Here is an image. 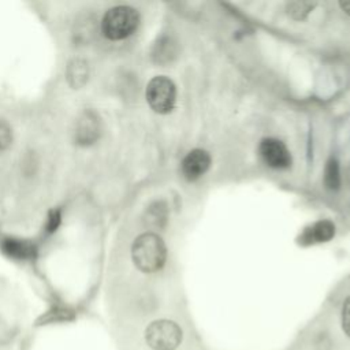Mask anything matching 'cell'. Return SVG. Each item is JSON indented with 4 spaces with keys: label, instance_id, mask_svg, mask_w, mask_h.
Here are the masks:
<instances>
[{
    "label": "cell",
    "instance_id": "6da1fadb",
    "mask_svg": "<svg viewBox=\"0 0 350 350\" xmlns=\"http://www.w3.org/2000/svg\"><path fill=\"white\" fill-rule=\"evenodd\" d=\"M131 257L134 265L139 271L152 273L163 268L167 258V247L160 235L154 232H144L134 239Z\"/></svg>",
    "mask_w": 350,
    "mask_h": 350
},
{
    "label": "cell",
    "instance_id": "e0dca14e",
    "mask_svg": "<svg viewBox=\"0 0 350 350\" xmlns=\"http://www.w3.org/2000/svg\"><path fill=\"white\" fill-rule=\"evenodd\" d=\"M339 5H340V8H342L347 15H350V0L340 1V3H339Z\"/></svg>",
    "mask_w": 350,
    "mask_h": 350
},
{
    "label": "cell",
    "instance_id": "7c38bea8",
    "mask_svg": "<svg viewBox=\"0 0 350 350\" xmlns=\"http://www.w3.org/2000/svg\"><path fill=\"white\" fill-rule=\"evenodd\" d=\"M148 223L150 226H156V227H161L165 223V217H167V206L163 201H157L154 202L152 206H149L148 212Z\"/></svg>",
    "mask_w": 350,
    "mask_h": 350
},
{
    "label": "cell",
    "instance_id": "8992f818",
    "mask_svg": "<svg viewBox=\"0 0 350 350\" xmlns=\"http://www.w3.org/2000/svg\"><path fill=\"white\" fill-rule=\"evenodd\" d=\"M101 133V120L97 112L86 109L81 113L75 126V141L79 145L88 146L94 144Z\"/></svg>",
    "mask_w": 350,
    "mask_h": 350
},
{
    "label": "cell",
    "instance_id": "30bf717a",
    "mask_svg": "<svg viewBox=\"0 0 350 350\" xmlns=\"http://www.w3.org/2000/svg\"><path fill=\"white\" fill-rule=\"evenodd\" d=\"M1 249L7 256L18 260L31 258L36 253V249L30 242L22 241V239H14V238L4 239L1 243Z\"/></svg>",
    "mask_w": 350,
    "mask_h": 350
},
{
    "label": "cell",
    "instance_id": "9c48e42d",
    "mask_svg": "<svg viewBox=\"0 0 350 350\" xmlns=\"http://www.w3.org/2000/svg\"><path fill=\"white\" fill-rule=\"evenodd\" d=\"M66 78L71 88L79 89L89 79V64L83 59H72L66 70Z\"/></svg>",
    "mask_w": 350,
    "mask_h": 350
},
{
    "label": "cell",
    "instance_id": "5b68a950",
    "mask_svg": "<svg viewBox=\"0 0 350 350\" xmlns=\"http://www.w3.org/2000/svg\"><path fill=\"white\" fill-rule=\"evenodd\" d=\"M258 152L264 163L272 168L283 170L291 165V154L287 146L276 138H264L260 142Z\"/></svg>",
    "mask_w": 350,
    "mask_h": 350
},
{
    "label": "cell",
    "instance_id": "8fae6325",
    "mask_svg": "<svg viewBox=\"0 0 350 350\" xmlns=\"http://www.w3.org/2000/svg\"><path fill=\"white\" fill-rule=\"evenodd\" d=\"M324 185L328 190H338L340 186L339 164L335 157L328 159L324 168Z\"/></svg>",
    "mask_w": 350,
    "mask_h": 350
},
{
    "label": "cell",
    "instance_id": "7a4b0ae2",
    "mask_svg": "<svg viewBox=\"0 0 350 350\" xmlns=\"http://www.w3.org/2000/svg\"><path fill=\"white\" fill-rule=\"evenodd\" d=\"M138 25L139 14L135 8L129 5H116L105 12L101 21V31L107 38L118 41L131 36Z\"/></svg>",
    "mask_w": 350,
    "mask_h": 350
},
{
    "label": "cell",
    "instance_id": "277c9868",
    "mask_svg": "<svg viewBox=\"0 0 350 350\" xmlns=\"http://www.w3.org/2000/svg\"><path fill=\"white\" fill-rule=\"evenodd\" d=\"M146 101L157 113H168L175 107L176 88L172 79L165 75L153 77L146 86Z\"/></svg>",
    "mask_w": 350,
    "mask_h": 350
},
{
    "label": "cell",
    "instance_id": "ba28073f",
    "mask_svg": "<svg viewBox=\"0 0 350 350\" xmlns=\"http://www.w3.org/2000/svg\"><path fill=\"white\" fill-rule=\"evenodd\" d=\"M335 235V226L331 220H319L304 228L298 237V243L308 246L328 242Z\"/></svg>",
    "mask_w": 350,
    "mask_h": 350
},
{
    "label": "cell",
    "instance_id": "9a60e30c",
    "mask_svg": "<svg viewBox=\"0 0 350 350\" xmlns=\"http://www.w3.org/2000/svg\"><path fill=\"white\" fill-rule=\"evenodd\" d=\"M342 328L343 332L350 338V295L345 299L342 306Z\"/></svg>",
    "mask_w": 350,
    "mask_h": 350
},
{
    "label": "cell",
    "instance_id": "4fadbf2b",
    "mask_svg": "<svg viewBox=\"0 0 350 350\" xmlns=\"http://www.w3.org/2000/svg\"><path fill=\"white\" fill-rule=\"evenodd\" d=\"M314 5L316 3H312V1H290L287 4V12L291 18L297 21H302L314 8Z\"/></svg>",
    "mask_w": 350,
    "mask_h": 350
},
{
    "label": "cell",
    "instance_id": "52a82bcc",
    "mask_svg": "<svg viewBox=\"0 0 350 350\" xmlns=\"http://www.w3.org/2000/svg\"><path fill=\"white\" fill-rule=\"evenodd\" d=\"M209 165V153L204 149H193L183 157L180 163V171L187 180H196L208 171Z\"/></svg>",
    "mask_w": 350,
    "mask_h": 350
},
{
    "label": "cell",
    "instance_id": "3957f363",
    "mask_svg": "<svg viewBox=\"0 0 350 350\" xmlns=\"http://www.w3.org/2000/svg\"><path fill=\"white\" fill-rule=\"evenodd\" d=\"M145 340L153 350H175L182 342V329L175 321L154 320L145 331Z\"/></svg>",
    "mask_w": 350,
    "mask_h": 350
},
{
    "label": "cell",
    "instance_id": "2e32d148",
    "mask_svg": "<svg viewBox=\"0 0 350 350\" xmlns=\"http://www.w3.org/2000/svg\"><path fill=\"white\" fill-rule=\"evenodd\" d=\"M59 223H60V212L57 209L51 211L46 220V231L48 232L56 231V228L59 227Z\"/></svg>",
    "mask_w": 350,
    "mask_h": 350
},
{
    "label": "cell",
    "instance_id": "5bb4252c",
    "mask_svg": "<svg viewBox=\"0 0 350 350\" xmlns=\"http://www.w3.org/2000/svg\"><path fill=\"white\" fill-rule=\"evenodd\" d=\"M11 141H12V133L10 126L4 120H0V150H4L5 148H8Z\"/></svg>",
    "mask_w": 350,
    "mask_h": 350
}]
</instances>
